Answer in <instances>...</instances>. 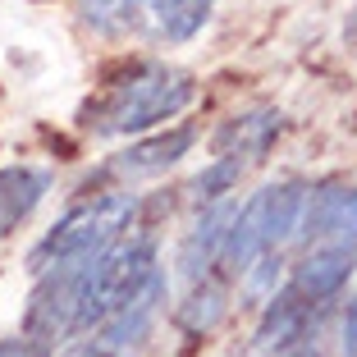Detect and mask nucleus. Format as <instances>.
Here are the masks:
<instances>
[{"instance_id":"nucleus-2","label":"nucleus","mask_w":357,"mask_h":357,"mask_svg":"<svg viewBox=\"0 0 357 357\" xmlns=\"http://www.w3.org/2000/svg\"><path fill=\"white\" fill-rule=\"evenodd\" d=\"M307 183L298 178H280L266 183L252 197L234 211L229 234H225V252H220V280H243L261 257H275L284 243L298 234L303 225V206H307Z\"/></svg>"},{"instance_id":"nucleus-8","label":"nucleus","mask_w":357,"mask_h":357,"mask_svg":"<svg viewBox=\"0 0 357 357\" xmlns=\"http://www.w3.org/2000/svg\"><path fill=\"white\" fill-rule=\"evenodd\" d=\"M353 271H357V248H348V243H303V257L294 261L289 289L321 307L344 289Z\"/></svg>"},{"instance_id":"nucleus-11","label":"nucleus","mask_w":357,"mask_h":357,"mask_svg":"<svg viewBox=\"0 0 357 357\" xmlns=\"http://www.w3.org/2000/svg\"><path fill=\"white\" fill-rule=\"evenodd\" d=\"M211 5L215 0H137L147 32L160 37V42H188V37H197L202 23L211 19Z\"/></svg>"},{"instance_id":"nucleus-4","label":"nucleus","mask_w":357,"mask_h":357,"mask_svg":"<svg viewBox=\"0 0 357 357\" xmlns=\"http://www.w3.org/2000/svg\"><path fill=\"white\" fill-rule=\"evenodd\" d=\"M156 271H160L156 234H124L105 252H96L92 271H87V284H83V298H78L74 335H92L96 326H105L128 298H137L147 289V280Z\"/></svg>"},{"instance_id":"nucleus-9","label":"nucleus","mask_w":357,"mask_h":357,"mask_svg":"<svg viewBox=\"0 0 357 357\" xmlns=\"http://www.w3.org/2000/svg\"><path fill=\"white\" fill-rule=\"evenodd\" d=\"M312 307L303 294H294L284 284L280 294L271 298V307L261 312V326L252 335V357H289L298 344H307V326H312Z\"/></svg>"},{"instance_id":"nucleus-12","label":"nucleus","mask_w":357,"mask_h":357,"mask_svg":"<svg viewBox=\"0 0 357 357\" xmlns=\"http://www.w3.org/2000/svg\"><path fill=\"white\" fill-rule=\"evenodd\" d=\"M225 284L229 280H220V275H206V280H192L188 284V298L178 303V326L188 330V335H206L215 321L225 316Z\"/></svg>"},{"instance_id":"nucleus-16","label":"nucleus","mask_w":357,"mask_h":357,"mask_svg":"<svg viewBox=\"0 0 357 357\" xmlns=\"http://www.w3.org/2000/svg\"><path fill=\"white\" fill-rule=\"evenodd\" d=\"M339 357H357V298L344 312V330H339Z\"/></svg>"},{"instance_id":"nucleus-1","label":"nucleus","mask_w":357,"mask_h":357,"mask_svg":"<svg viewBox=\"0 0 357 357\" xmlns=\"http://www.w3.org/2000/svg\"><path fill=\"white\" fill-rule=\"evenodd\" d=\"M197 96L188 69H174V64H133L115 83H105L101 96L83 105V128L92 137H128V133H151L165 119L183 115Z\"/></svg>"},{"instance_id":"nucleus-15","label":"nucleus","mask_w":357,"mask_h":357,"mask_svg":"<svg viewBox=\"0 0 357 357\" xmlns=\"http://www.w3.org/2000/svg\"><path fill=\"white\" fill-rule=\"evenodd\" d=\"M60 357H119V353H115L110 344H105L101 335H92V339H74V344L64 348Z\"/></svg>"},{"instance_id":"nucleus-3","label":"nucleus","mask_w":357,"mask_h":357,"mask_svg":"<svg viewBox=\"0 0 357 357\" xmlns=\"http://www.w3.org/2000/svg\"><path fill=\"white\" fill-rule=\"evenodd\" d=\"M137 215V197L128 188H110V192H96V197L78 202L32 243L28 252V271L42 275L51 266H64V261H78V257H96L105 252L115 238H124L128 225Z\"/></svg>"},{"instance_id":"nucleus-7","label":"nucleus","mask_w":357,"mask_h":357,"mask_svg":"<svg viewBox=\"0 0 357 357\" xmlns=\"http://www.w3.org/2000/svg\"><path fill=\"white\" fill-rule=\"evenodd\" d=\"M303 243H348L357 248V183H321L307 192Z\"/></svg>"},{"instance_id":"nucleus-14","label":"nucleus","mask_w":357,"mask_h":357,"mask_svg":"<svg viewBox=\"0 0 357 357\" xmlns=\"http://www.w3.org/2000/svg\"><path fill=\"white\" fill-rule=\"evenodd\" d=\"M0 357H51V344L32 335H14V339H0Z\"/></svg>"},{"instance_id":"nucleus-13","label":"nucleus","mask_w":357,"mask_h":357,"mask_svg":"<svg viewBox=\"0 0 357 357\" xmlns=\"http://www.w3.org/2000/svg\"><path fill=\"white\" fill-rule=\"evenodd\" d=\"M83 23H92L105 37H128V32H147L137 0H83Z\"/></svg>"},{"instance_id":"nucleus-5","label":"nucleus","mask_w":357,"mask_h":357,"mask_svg":"<svg viewBox=\"0 0 357 357\" xmlns=\"http://www.w3.org/2000/svg\"><path fill=\"white\" fill-rule=\"evenodd\" d=\"M284 128V115L271 105H252V110H238L229 115L215 133H211V160H229L243 174L252 165H261L266 151L275 147V137Z\"/></svg>"},{"instance_id":"nucleus-6","label":"nucleus","mask_w":357,"mask_h":357,"mask_svg":"<svg viewBox=\"0 0 357 357\" xmlns=\"http://www.w3.org/2000/svg\"><path fill=\"white\" fill-rule=\"evenodd\" d=\"M192 147H197V128H192V124L160 128V133L137 137V142H128L124 151H115V156L105 160V174L115 178V183H133V178H156V174H165V169H174Z\"/></svg>"},{"instance_id":"nucleus-17","label":"nucleus","mask_w":357,"mask_h":357,"mask_svg":"<svg viewBox=\"0 0 357 357\" xmlns=\"http://www.w3.org/2000/svg\"><path fill=\"white\" fill-rule=\"evenodd\" d=\"M289 357H321V353H316V339H312V344H298Z\"/></svg>"},{"instance_id":"nucleus-10","label":"nucleus","mask_w":357,"mask_h":357,"mask_svg":"<svg viewBox=\"0 0 357 357\" xmlns=\"http://www.w3.org/2000/svg\"><path fill=\"white\" fill-rule=\"evenodd\" d=\"M51 192V169L42 165H5L0 169V238L14 234Z\"/></svg>"}]
</instances>
